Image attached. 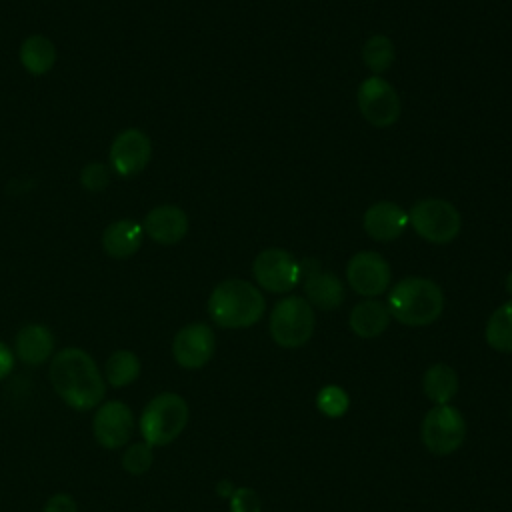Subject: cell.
<instances>
[{"label": "cell", "instance_id": "obj_19", "mask_svg": "<svg viewBox=\"0 0 512 512\" xmlns=\"http://www.w3.org/2000/svg\"><path fill=\"white\" fill-rule=\"evenodd\" d=\"M350 328L360 338H376L380 336L388 324H390V312L388 306L380 300L368 298L360 304H356L350 312Z\"/></svg>", "mask_w": 512, "mask_h": 512}, {"label": "cell", "instance_id": "obj_17", "mask_svg": "<svg viewBox=\"0 0 512 512\" xmlns=\"http://www.w3.org/2000/svg\"><path fill=\"white\" fill-rule=\"evenodd\" d=\"M54 352V336L48 326L44 324H26L18 330L14 338V356L28 364L40 366L44 364Z\"/></svg>", "mask_w": 512, "mask_h": 512}, {"label": "cell", "instance_id": "obj_9", "mask_svg": "<svg viewBox=\"0 0 512 512\" xmlns=\"http://www.w3.org/2000/svg\"><path fill=\"white\" fill-rule=\"evenodd\" d=\"M252 274L264 290L284 294L300 282V262L282 248H266L254 258Z\"/></svg>", "mask_w": 512, "mask_h": 512}, {"label": "cell", "instance_id": "obj_18", "mask_svg": "<svg viewBox=\"0 0 512 512\" xmlns=\"http://www.w3.org/2000/svg\"><path fill=\"white\" fill-rule=\"evenodd\" d=\"M144 240V228L132 218H122L108 224L102 232V248L110 258H128L136 254Z\"/></svg>", "mask_w": 512, "mask_h": 512}, {"label": "cell", "instance_id": "obj_3", "mask_svg": "<svg viewBox=\"0 0 512 512\" xmlns=\"http://www.w3.org/2000/svg\"><path fill=\"white\" fill-rule=\"evenodd\" d=\"M444 294L428 278L408 276L398 280L388 294V312L404 326H428L440 318Z\"/></svg>", "mask_w": 512, "mask_h": 512}, {"label": "cell", "instance_id": "obj_28", "mask_svg": "<svg viewBox=\"0 0 512 512\" xmlns=\"http://www.w3.org/2000/svg\"><path fill=\"white\" fill-rule=\"evenodd\" d=\"M262 500L252 488H236L230 496V512H260Z\"/></svg>", "mask_w": 512, "mask_h": 512}, {"label": "cell", "instance_id": "obj_26", "mask_svg": "<svg viewBox=\"0 0 512 512\" xmlns=\"http://www.w3.org/2000/svg\"><path fill=\"white\" fill-rule=\"evenodd\" d=\"M316 406L322 414L338 418L348 410V394L338 386H324L316 396Z\"/></svg>", "mask_w": 512, "mask_h": 512}, {"label": "cell", "instance_id": "obj_2", "mask_svg": "<svg viewBox=\"0 0 512 512\" xmlns=\"http://www.w3.org/2000/svg\"><path fill=\"white\" fill-rule=\"evenodd\" d=\"M266 308L262 292L240 278H228L216 284L208 298V314L220 328L254 326Z\"/></svg>", "mask_w": 512, "mask_h": 512}, {"label": "cell", "instance_id": "obj_31", "mask_svg": "<svg viewBox=\"0 0 512 512\" xmlns=\"http://www.w3.org/2000/svg\"><path fill=\"white\" fill-rule=\"evenodd\" d=\"M216 490H218V494L224 496V498H230L232 492H234V488H232V484H230L228 480H222V482L216 486Z\"/></svg>", "mask_w": 512, "mask_h": 512}, {"label": "cell", "instance_id": "obj_20", "mask_svg": "<svg viewBox=\"0 0 512 512\" xmlns=\"http://www.w3.org/2000/svg\"><path fill=\"white\" fill-rule=\"evenodd\" d=\"M56 62V46L48 36L32 34L20 46V64L32 76H44Z\"/></svg>", "mask_w": 512, "mask_h": 512}, {"label": "cell", "instance_id": "obj_21", "mask_svg": "<svg viewBox=\"0 0 512 512\" xmlns=\"http://www.w3.org/2000/svg\"><path fill=\"white\" fill-rule=\"evenodd\" d=\"M422 390L436 406L448 404L458 390V376L448 364H432L422 378Z\"/></svg>", "mask_w": 512, "mask_h": 512}, {"label": "cell", "instance_id": "obj_14", "mask_svg": "<svg viewBox=\"0 0 512 512\" xmlns=\"http://www.w3.org/2000/svg\"><path fill=\"white\" fill-rule=\"evenodd\" d=\"M300 280L306 300L320 310H336L344 300V286L334 272H324L316 258L300 262Z\"/></svg>", "mask_w": 512, "mask_h": 512}, {"label": "cell", "instance_id": "obj_6", "mask_svg": "<svg viewBox=\"0 0 512 512\" xmlns=\"http://www.w3.org/2000/svg\"><path fill=\"white\" fill-rule=\"evenodd\" d=\"M408 224L420 238L432 244H448L458 236L462 218L452 202L442 198H426L418 200L410 208Z\"/></svg>", "mask_w": 512, "mask_h": 512}, {"label": "cell", "instance_id": "obj_29", "mask_svg": "<svg viewBox=\"0 0 512 512\" xmlns=\"http://www.w3.org/2000/svg\"><path fill=\"white\" fill-rule=\"evenodd\" d=\"M42 512H78V504L70 494L58 492L46 500Z\"/></svg>", "mask_w": 512, "mask_h": 512}, {"label": "cell", "instance_id": "obj_10", "mask_svg": "<svg viewBox=\"0 0 512 512\" xmlns=\"http://www.w3.org/2000/svg\"><path fill=\"white\" fill-rule=\"evenodd\" d=\"M92 432L102 448L116 450L128 444L134 432V414L122 400L102 402L92 418Z\"/></svg>", "mask_w": 512, "mask_h": 512}, {"label": "cell", "instance_id": "obj_22", "mask_svg": "<svg viewBox=\"0 0 512 512\" xmlns=\"http://www.w3.org/2000/svg\"><path fill=\"white\" fill-rule=\"evenodd\" d=\"M140 358L132 350H116L106 360L104 366V380L112 388H124L132 384L140 376Z\"/></svg>", "mask_w": 512, "mask_h": 512}, {"label": "cell", "instance_id": "obj_12", "mask_svg": "<svg viewBox=\"0 0 512 512\" xmlns=\"http://www.w3.org/2000/svg\"><path fill=\"white\" fill-rule=\"evenodd\" d=\"M214 348L216 338L212 328L204 322H192L176 332L172 342V356L182 368L198 370L210 362Z\"/></svg>", "mask_w": 512, "mask_h": 512}, {"label": "cell", "instance_id": "obj_16", "mask_svg": "<svg viewBox=\"0 0 512 512\" xmlns=\"http://www.w3.org/2000/svg\"><path fill=\"white\" fill-rule=\"evenodd\" d=\"M364 232L376 240V242H390L396 240L398 236H402V232L408 226V212L388 200L376 202L372 204L366 212H364V220H362Z\"/></svg>", "mask_w": 512, "mask_h": 512}, {"label": "cell", "instance_id": "obj_7", "mask_svg": "<svg viewBox=\"0 0 512 512\" xmlns=\"http://www.w3.org/2000/svg\"><path fill=\"white\" fill-rule=\"evenodd\" d=\"M422 444L438 456L456 452L466 438V422L460 410L450 404L434 406L422 420Z\"/></svg>", "mask_w": 512, "mask_h": 512}, {"label": "cell", "instance_id": "obj_11", "mask_svg": "<svg viewBox=\"0 0 512 512\" xmlns=\"http://www.w3.org/2000/svg\"><path fill=\"white\" fill-rule=\"evenodd\" d=\"M390 266L384 256L372 250L354 254L346 266V280L350 288L360 296H380L390 286Z\"/></svg>", "mask_w": 512, "mask_h": 512}, {"label": "cell", "instance_id": "obj_25", "mask_svg": "<svg viewBox=\"0 0 512 512\" xmlns=\"http://www.w3.org/2000/svg\"><path fill=\"white\" fill-rule=\"evenodd\" d=\"M154 446H150L148 442H134L130 444L124 454H122V468L128 474L140 476L144 472L150 470L152 462H154Z\"/></svg>", "mask_w": 512, "mask_h": 512}, {"label": "cell", "instance_id": "obj_4", "mask_svg": "<svg viewBox=\"0 0 512 512\" xmlns=\"http://www.w3.org/2000/svg\"><path fill=\"white\" fill-rule=\"evenodd\" d=\"M188 416V404L180 394H156L140 414V434L150 446H166L184 432Z\"/></svg>", "mask_w": 512, "mask_h": 512}, {"label": "cell", "instance_id": "obj_5", "mask_svg": "<svg viewBox=\"0 0 512 512\" xmlns=\"http://www.w3.org/2000/svg\"><path fill=\"white\" fill-rule=\"evenodd\" d=\"M312 304L302 296H286L270 314V336L282 348L304 346L314 332Z\"/></svg>", "mask_w": 512, "mask_h": 512}, {"label": "cell", "instance_id": "obj_23", "mask_svg": "<svg viewBox=\"0 0 512 512\" xmlns=\"http://www.w3.org/2000/svg\"><path fill=\"white\" fill-rule=\"evenodd\" d=\"M484 338L490 348L510 354L512 352V300L498 306L488 318Z\"/></svg>", "mask_w": 512, "mask_h": 512}, {"label": "cell", "instance_id": "obj_1", "mask_svg": "<svg viewBox=\"0 0 512 512\" xmlns=\"http://www.w3.org/2000/svg\"><path fill=\"white\" fill-rule=\"evenodd\" d=\"M50 384L74 410H92L106 396V380L94 358L82 348H62L50 360Z\"/></svg>", "mask_w": 512, "mask_h": 512}, {"label": "cell", "instance_id": "obj_15", "mask_svg": "<svg viewBox=\"0 0 512 512\" xmlns=\"http://www.w3.org/2000/svg\"><path fill=\"white\" fill-rule=\"evenodd\" d=\"M142 228L150 240L162 246H172L186 236L188 216L174 204H160L144 216Z\"/></svg>", "mask_w": 512, "mask_h": 512}, {"label": "cell", "instance_id": "obj_32", "mask_svg": "<svg viewBox=\"0 0 512 512\" xmlns=\"http://www.w3.org/2000/svg\"><path fill=\"white\" fill-rule=\"evenodd\" d=\"M506 290H508V294L512 296V272H510L508 278H506Z\"/></svg>", "mask_w": 512, "mask_h": 512}, {"label": "cell", "instance_id": "obj_8", "mask_svg": "<svg viewBox=\"0 0 512 512\" xmlns=\"http://www.w3.org/2000/svg\"><path fill=\"white\" fill-rule=\"evenodd\" d=\"M358 110L364 120L376 128L392 126L400 118V98L394 86L382 76L366 78L356 94Z\"/></svg>", "mask_w": 512, "mask_h": 512}, {"label": "cell", "instance_id": "obj_30", "mask_svg": "<svg viewBox=\"0 0 512 512\" xmlns=\"http://www.w3.org/2000/svg\"><path fill=\"white\" fill-rule=\"evenodd\" d=\"M14 362H16L14 350H10L4 342H0V380L14 370Z\"/></svg>", "mask_w": 512, "mask_h": 512}, {"label": "cell", "instance_id": "obj_27", "mask_svg": "<svg viewBox=\"0 0 512 512\" xmlns=\"http://www.w3.org/2000/svg\"><path fill=\"white\" fill-rule=\"evenodd\" d=\"M110 182V170L100 162H90L80 172V184L88 192H100Z\"/></svg>", "mask_w": 512, "mask_h": 512}, {"label": "cell", "instance_id": "obj_13", "mask_svg": "<svg viewBox=\"0 0 512 512\" xmlns=\"http://www.w3.org/2000/svg\"><path fill=\"white\" fill-rule=\"evenodd\" d=\"M150 156H152V142L138 128H126L112 140L110 166L122 178L140 174L148 166Z\"/></svg>", "mask_w": 512, "mask_h": 512}, {"label": "cell", "instance_id": "obj_24", "mask_svg": "<svg viewBox=\"0 0 512 512\" xmlns=\"http://www.w3.org/2000/svg\"><path fill=\"white\" fill-rule=\"evenodd\" d=\"M362 60L364 64L378 76L380 72H386L394 62V44L384 34L370 36L362 46Z\"/></svg>", "mask_w": 512, "mask_h": 512}]
</instances>
